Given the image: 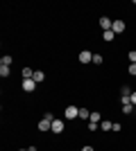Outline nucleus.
I'll return each instance as SVG.
<instances>
[{"mask_svg": "<svg viewBox=\"0 0 136 151\" xmlns=\"http://www.w3.org/2000/svg\"><path fill=\"white\" fill-rule=\"evenodd\" d=\"M64 115H66V120H79V108L77 106H66Z\"/></svg>", "mask_w": 136, "mask_h": 151, "instance_id": "nucleus-1", "label": "nucleus"}, {"mask_svg": "<svg viewBox=\"0 0 136 151\" xmlns=\"http://www.w3.org/2000/svg\"><path fill=\"white\" fill-rule=\"evenodd\" d=\"M77 59H79V63H93V52H89V50H82Z\"/></svg>", "mask_w": 136, "mask_h": 151, "instance_id": "nucleus-2", "label": "nucleus"}, {"mask_svg": "<svg viewBox=\"0 0 136 151\" xmlns=\"http://www.w3.org/2000/svg\"><path fill=\"white\" fill-rule=\"evenodd\" d=\"M36 129H39L41 133H45V131H52V122H50V120H45V117H43V120H41L39 124H36Z\"/></svg>", "mask_w": 136, "mask_h": 151, "instance_id": "nucleus-3", "label": "nucleus"}, {"mask_svg": "<svg viewBox=\"0 0 136 151\" xmlns=\"http://www.w3.org/2000/svg\"><path fill=\"white\" fill-rule=\"evenodd\" d=\"M34 88H36V81H34V79H23V90H25V93H34Z\"/></svg>", "mask_w": 136, "mask_h": 151, "instance_id": "nucleus-4", "label": "nucleus"}, {"mask_svg": "<svg viewBox=\"0 0 136 151\" xmlns=\"http://www.w3.org/2000/svg\"><path fill=\"white\" fill-rule=\"evenodd\" d=\"M125 20H113V27H111V29H113V34H123L125 32Z\"/></svg>", "mask_w": 136, "mask_h": 151, "instance_id": "nucleus-5", "label": "nucleus"}, {"mask_svg": "<svg viewBox=\"0 0 136 151\" xmlns=\"http://www.w3.org/2000/svg\"><path fill=\"white\" fill-rule=\"evenodd\" d=\"M100 27H102L104 32H109L111 27H113V20H111V18H107V16H102V18H100Z\"/></svg>", "mask_w": 136, "mask_h": 151, "instance_id": "nucleus-6", "label": "nucleus"}, {"mask_svg": "<svg viewBox=\"0 0 136 151\" xmlns=\"http://www.w3.org/2000/svg\"><path fill=\"white\" fill-rule=\"evenodd\" d=\"M61 131H64V122L55 120V122H52V133H61Z\"/></svg>", "mask_w": 136, "mask_h": 151, "instance_id": "nucleus-7", "label": "nucleus"}, {"mask_svg": "<svg viewBox=\"0 0 136 151\" xmlns=\"http://www.w3.org/2000/svg\"><path fill=\"white\" fill-rule=\"evenodd\" d=\"M89 122H91V124H97V126H100V122H102V115H100V113L95 111V113H91Z\"/></svg>", "mask_w": 136, "mask_h": 151, "instance_id": "nucleus-8", "label": "nucleus"}, {"mask_svg": "<svg viewBox=\"0 0 136 151\" xmlns=\"http://www.w3.org/2000/svg\"><path fill=\"white\" fill-rule=\"evenodd\" d=\"M134 111H136L134 104H123V113H125V115H132Z\"/></svg>", "mask_w": 136, "mask_h": 151, "instance_id": "nucleus-9", "label": "nucleus"}, {"mask_svg": "<svg viewBox=\"0 0 136 151\" xmlns=\"http://www.w3.org/2000/svg\"><path fill=\"white\" fill-rule=\"evenodd\" d=\"M32 79H34V81H36V83H41V81H43V79H45L43 70H36V72H34V77H32Z\"/></svg>", "mask_w": 136, "mask_h": 151, "instance_id": "nucleus-10", "label": "nucleus"}, {"mask_svg": "<svg viewBox=\"0 0 136 151\" xmlns=\"http://www.w3.org/2000/svg\"><path fill=\"white\" fill-rule=\"evenodd\" d=\"M111 126H113V122H109V120L100 122V129H102V131H111Z\"/></svg>", "mask_w": 136, "mask_h": 151, "instance_id": "nucleus-11", "label": "nucleus"}, {"mask_svg": "<svg viewBox=\"0 0 136 151\" xmlns=\"http://www.w3.org/2000/svg\"><path fill=\"white\" fill-rule=\"evenodd\" d=\"M113 36H116V34H113V29H109V32H104V34H102V38L107 41V43H111V41H113Z\"/></svg>", "mask_w": 136, "mask_h": 151, "instance_id": "nucleus-12", "label": "nucleus"}, {"mask_svg": "<svg viewBox=\"0 0 136 151\" xmlns=\"http://www.w3.org/2000/svg\"><path fill=\"white\" fill-rule=\"evenodd\" d=\"M12 61H14V59L9 57V54H5V57L0 59V65H12Z\"/></svg>", "mask_w": 136, "mask_h": 151, "instance_id": "nucleus-13", "label": "nucleus"}, {"mask_svg": "<svg viewBox=\"0 0 136 151\" xmlns=\"http://www.w3.org/2000/svg\"><path fill=\"white\" fill-rule=\"evenodd\" d=\"M34 77V70H30V68H23V79H32Z\"/></svg>", "mask_w": 136, "mask_h": 151, "instance_id": "nucleus-14", "label": "nucleus"}, {"mask_svg": "<svg viewBox=\"0 0 136 151\" xmlns=\"http://www.w3.org/2000/svg\"><path fill=\"white\" fill-rule=\"evenodd\" d=\"M91 117V113L86 111V108H79V120H89Z\"/></svg>", "mask_w": 136, "mask_h": 151, "instance_id": "nucleus-15", "label": "nucleus"}, {"mask_svg": "<svg viewBox=\"0 0 136 151\" xmlns=\"http://www.w3.org/2000/svg\"><path fill=\"white\" fill-rule=\"evenodd\" d=\"M0 77H2V79L9 77V65H0Z\"/></svg>", "mask_w": 136, "mask_h": 151, "instance_id": "nucleus-16", "label": "nucleus"}, {"mask_svg": "<svg viewBox=\"0 0 136 151\" xmlns=\"http://www.w3.org/2000/svg\"><path fill=\"white\" fill-rule=\"evenodd\" d=\"M102 61H104V59H102V54H93V63H95V65H100Z\"/></svg>", "mask_w": 136, "mask_h": 151, "instance_id": "nucleus-17", "label": "nucleus"}, {"mask_svg": "<svg viewBox=\"0 0 136 151\" xmlns=\"http://www.w3.org/2000/svg\"><path fill=\"white\" fill-rule=\"evenodd\" d=\"M120 95H123V97H129V95H132V90L127 88V86H123V88H120Z\"/></svg>", "mask_w": 136, "mask_h": 151, "instance_id": "nucleus-18", "label": "nucleus"}, {"mask_svg": "<svg viewBox=\"0 0 136 151\" xmlns=\"http://www.w3.org/2000/svg\"><path fill=\"white\" fill-rule=\"evenodd\" d=\"M127 70H129L132 77H136V63H129V68H127Z\"/></svg>", "mask_w": 136, "mask_h": 151, "instance_id": "nucleus-19", "label": "nucleus"}, {"mask_svg": "<svg viewBox=\"0 0 136 151\" xmlns=\"http://www.w3.org/2000/svg\"><path fill=\"white\" fill-rule=\"evenodd\" d=\"M120 129H123V124H120V122H113V126H111V131H120Z\"/></svg>", "mask_w": 136, "mask_h": 151, "instance_id": "nucleus-20", "label": "nucleus"}, {"mask_svg": "<svg viewBox=\"0 0 136 151\" xmlns=\"http://www.w3.org/2000/svg\"><path fill=\"white\" fill-rule=\"evenodd\" d=\"M129 61H132V63H136V50H132V52H129Z\"/></svg>", "mask_w": 136, "mask_h": 151, "instance_id": "nucleus-21", "label": "nucleus"}, {"mask_svg": "<svg viewBox=\"0 0 136 151\" xmlns=\"http://www.w3.org/2000/svg\"><path fill=\"white\" fill-rule=\"evenodd\" d=\"M82 151H95V149H93L91 145H84V147H82Z\"/></svg>", "mask_w": 136, "mask_h": 151, "instance_id": "nucleus-22", "label": "nucleus"}, {"mask_svg": "<svg viewBox=\"0 0 136 151\" xmlns=\"http://www.w3.org/2000/svg\"><path fill=\"white\" fill-rule=\"evenodd\" d=\"M132 104H134V106H136V90H134V93H132Z\"/></svg>", "mask_w": 136, "mask_h": 151, "instance_id": "nucleus-23", "label": "nucleus"}, {"mask_svg": "<svg viewBox=\"0 0 136 151\" xmlns=\"http://www.w3.org/2000/svg\"><path fill=\"white\" fill-rule=\"evenodd\" d=\"M30 151H36V147H30Z\"/></svg>", "mask_w": 136, "mask_h": 151, "instance_id": "nucleus-24", "label": "nucleus"}, {"mask_svg": "<svg viewBox=\"0 0 136 151\" xmlns=\"http://www.w3.org/2000/svg\"><path fill=\"white\" fill-rule=\"evenodd\" d=\"M20 151H30V149H20Z\"/></svg>", "mask_w": 136, "mask_h": 151, "instance_id": "nucleus-25", "label": "nucleus"}]
</instances>
